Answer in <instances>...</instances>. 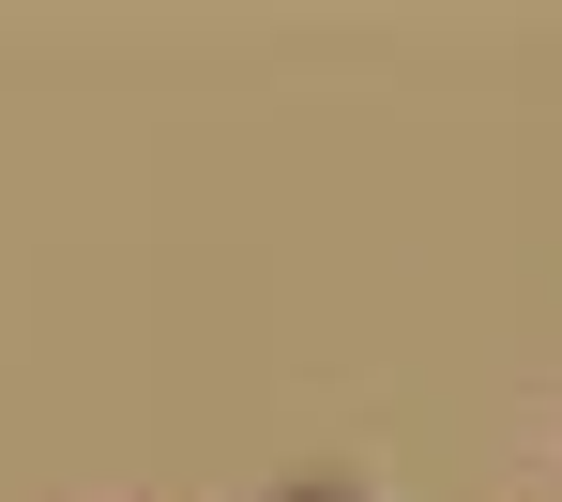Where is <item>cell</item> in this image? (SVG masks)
<instances>
[{
    "instance_id": "1",
    "label": "cell",
    "mask_w": 562,
    "mask_h": 502,
    "mask_svg": "<svg viewBox=\"0 0 562 502\" xmlns=\"http://www.w3.org/2000/svg\"><path fill=\"white\" fill-rule=\"evenodd\" d=\"M289 502H350V488H289Z\"/></svg>"
}]
</instances>
